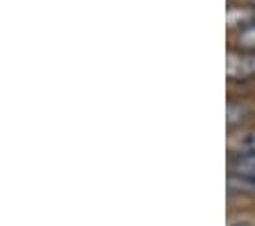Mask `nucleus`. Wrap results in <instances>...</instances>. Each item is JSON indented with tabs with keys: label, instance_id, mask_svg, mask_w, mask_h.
Returning <instances> with one entry per match:
<instances>
[{
	"label": "nucleus",
	"instance_id": "nucleus-5",
	"mask_svg": "<svg viewBox=\"0 0 255 226\" xmlns=\"http://www.w3.org/2000/svg\"><path fill=\"white\" fill-rule=\"evenodd\" d=\"M251 117V108L246 105V103H235L230 101L228 103V112H226V124H228L230 130L239 128V126L244 124L246 119Z\"/></svg>",
	"mask_w": 255,
	"mask_h": 226
},
{
	"label": "nucleus",
	"instance_id": "nucleus-2",
	"mask_svg": "<svg viewBox=\"0 0 255 226\" xmlns=\"http://www.w3.org/2000/svg\"><path fill=\"white\" fill-rule=\"evenodd\" d=\"M226 146H228L230 158H235V160L255 156V130H242L237 135H230Z\"/></svg>",
	"mask_w": 255,
	"mask_h": 226
},
{
	"label": "nucleus",
	"instance_id": "nucleus-9",
	"mask_svg": "<svg viewBox=\"0 0 255 226\" xmlns=\"http://www.w3.org/2000/svg\"><path fill=\"white\" fill-rule=\"evenodd\" d=\"M251 2H253V5H255V0H251Z\"/></svg>",
	"mask_w": 255,
	"mask_h": 226
},
{
	"label": "nucleus",
	"instance_id": "nucleus-7",
	"mask_svg": "<svg viewBox=\"0 0 255 226\" xmlns=\"http://www.w3.org/2000/svg\"><path fill=\"white\" fill-rule=\"evenodd\" d=\"M233 167H242V169H253L255 172V156H249V158H242L233 165Z\"/></svg>",
	"mask_w": 255,
	"mask_h": 226
},
{
	"label": "nucleus",
	"instance_id": "nucleus-6",
	"mask_svg": "<svg viewBox=\"0 0 255 226\" xmlns=\"http://www.w3.org/2000/svg\"><path fill=\"white\" fill-rule=\"evenodd\" d=\"M237 48L239 50H253L255 53V23L237 32Z\"/></svg>",
	"mask_w": 255,
	"mask_h": 226
},
{
	"label": "nucleus",
	"instance_id": "nucleus-8",
	"mask_svg": "<svg viewBox=\"0 0 255 226\" xmlns=\"http://www.w3.org/2000/svg\"><path fill=\"white\" fill-rule=\"evenodd\" d=\"M230 226H253V224H249V222H235V224H230Z\"/></svg>",
	"mask_w": 255,
	"mask_h": 226
},
{
	"label": "nucleus",
	"instance_id": "nucleus-3",
	"mask_svg": "<svg viewBox=\"0 0 255 226\" xmlns=\"http://www.w3.org/2000/svg\"><path fill=\"white\" fill-rule=\"evenodd\" d=\"M228 188L237 194H251V197H255V172L253 169L233 167L228 172Z\"/></svg>",
	"mask_w": 255,
	"mask_h": 226
},
{
	"label": "nucleus",
	"instance_id": "nucleus-1",
	"mask_svg": "<svg viewBox=\"0 0 255 226\" xmlns=\"http://www.w3.org/2000/svg\"><path fill=\"white\" fill-rule=\"evenodd\" d=\"M226 75L228 80L242 82L255 78V53L253 50H230L226 57Z\"/></svg>",
	"mask_w": 255,
	"mask_h": 226
},
{
	"label": "nucleus",
	"instance_id": "nucleus-4",
	"mask_svg": "<svg viewBox=\"0 0 255 226\" xmlns=\"http://www.w3.org/2000/svg\"><path fill=\"white\" fill-rule=\"evenodd\" d=\"M255 23V9L251 7H230L228 9V27L230 30H244Z\"/></svg>",
	"mask_w": 255,
	"mask_h": 226
}]
</instances>
